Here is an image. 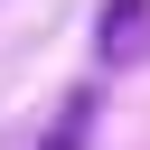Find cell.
<instances>
[{
    "mask_svg": "<svg viewBox=\"0 0 150 150\" xmlns=\"http://www.w3.org/2000/svg\"><path fill=\"white\" fill-rule=\"evenodd\" d=\"M94 56L103 66H141L150 56V0H112L103 28H94Z\"/></svg>",
    "mask_w": 150,
    "mask_h": 150,
    "instance_id": "1",
    "label": "cell"
},
{
    "mask_svg": "<svg viewBox=\"0 0 150 150\" xmlns=\"http://www.w3.org/2000/svg\"><path fill=\"white\" fill-rule=\"evenodd\" d=\"M94 112H103V103H94V94H66V103H56V122H47V141H38V150H84V131H94Z\"/></svg>",
    "mask_w": 150,
    "mask_h": 150,
    "instance_id": "2",
    "label": "cell"
}]
</instances>
